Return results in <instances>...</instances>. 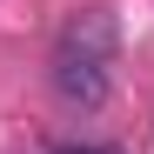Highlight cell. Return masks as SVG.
<instances>
[{"instance_id": "obj_1", "label": "cell", "mask_w": 154, "mask_h": 154, "mask_svg": "<svg viewBox=\"0 0 154 154\" xmlns=\"http://www.w3.org/2000/svg\"><path fill=\"white\" fill-rule=\"evenodd\" d=\"M114 54H121V27H114V14L107 7H87V14H74L60 40H54V67H47V87H54L67 107H107V94H114Z\"/></svg>"}, {"instance_id": "obj_2", "label": "cell", "mask_w": 154, "mask_h": 154, "mask_svg": "<svg viewBox=\"0 0 154 154\" xmlns=\"http://www.w3.org/2000/svg\"><path fill=\"white\" fill-rule=\"evenodd\" d=\"M54 154H127V147H94V141H60Z\"/></svg>"}]
</instances>
